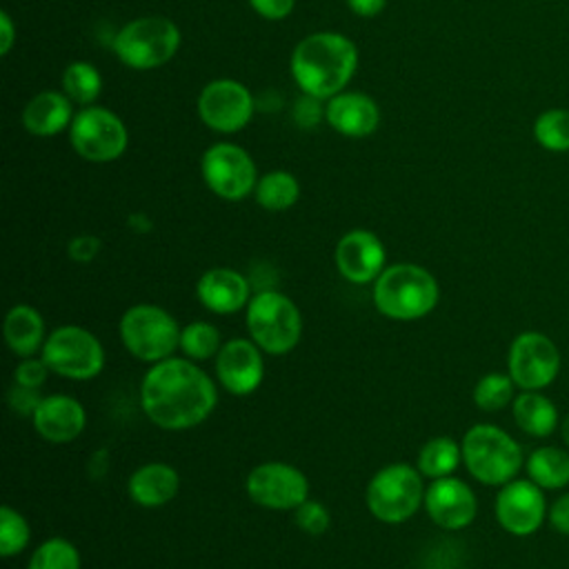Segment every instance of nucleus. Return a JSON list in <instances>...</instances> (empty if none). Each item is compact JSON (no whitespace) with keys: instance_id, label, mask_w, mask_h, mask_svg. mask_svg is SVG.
<instances>
[{"instance_id":"f257e3e1","label":"nucleus","mask_w":569,"mask_h":569,"mask_svg":"<svg viewBox=\"0 0 569 569\" xmlns=\"http://www.w3.org/2000/svg\"><path fill=\"white\" fill-rule=\"evenodd\" d=\"M218 402L213 380L189 358L153 362L140 385L144 416L167 431H182L204 422Z\"/></svg>"},{"instance_id":"f03ea898","label":"nucleus","mask_w":569,"mask_h":569,"mask_svg":"<svg viewBox=\"0 0 569 569\" xmlns=\"http://www.w3.org/2000/svg\"><path fill=\"white\" fill-rule=\"evenodd\" d=\"M358 67L356 44L338 31H316L291 53V73L305 96L329 100L340 93Z\"/></svg>"},{"instance_id":"7ed1b4c3","label":"nucleus","mask_w":569,"mask_h":569,"mask_svg":"<svg viewBox=\"0 0 569 569\" xmlns=\"http://www.w3.org/2000/svg\"><path fill=\"white\" fill-rule=\"evenodd\" d=\"M440 289L431 271L411 262L385 267L373 282V305L391 320H420L438 305Z\"/></svg>"},{"instance_id":"20e7f679","label":"nucleus","mask_w":569,"mask_h":569,"mask_svg":"<svg viewBox=\"0 0 569 569\" xmlns=\"http://www.w3.org/2000/svg\"><path fill=\"white\" fill-rule=\"evenodd\" d=\"M462 465L480 485L502 487L525 467L520 442L498 425L478 422L462 436Z\"/></svg>"},{"instance_id":"39448f33","label":"nucleus","mask_w":569,"mask_h":569,"mask_svg":"<svg viewBox=\"0 0 569 569\" xmlns=\"http://www.w3.org/2000/svg\"><path fill=\"white\" fill-rule=\"evenodd\" d=\"M249 338L269 356L293 351L302 338V316L291 298L264 289L247 305Z\"/></svg>"},{"instance_id":"423d86ee","label":"nucleus","mask_w":569,"mask_h":569,"mask_svg":"<svg viewBox=\"0 0 569 569\" xmlns=\"http://www.w3.org/2000/svg\"><path fill=\"white\" fill-rule=\"evenodd\" d=\"M418 467L393 462L373 473L367 485L365 500L369 513L387 525L409 520L425 505V482Z\"/></svg>"},{"instance_id":"0eeeda50","label":"nucleus","mask_w":569,"mask_h":569,"mask_svg":"<svg viewBox=\"0 0 569 569\" xmlns=\"http://www.w3.org/2000/svg\"><path fill=\"white\" fill-rule=\"evenodd\" d=\"M120 340L127 351L142 362H160L171 358V353L180 347V331L176 318L149 302H140L129 307L118 325Z\"/></svg>"},{"instance_id":"6e6552de","label":"nucleus","mask_w":569,"mask_h":569,"mask_svg":"<svg viewBox=\"0 0 569 569\" xmlns=\"http://www.w3.org/2000/svg\"><path fill=\"white\" fill-rule=\"evenodd\" d=\"M180 47V29L164 16H144L127 22L116 40L113 51L131 69H156L171 60Z\"/></svg>"},{"instance_id":"1a4fd4ad","label":"nucleus","mask_w":569,"mask_h":569,"mask_svg":"<svg viewBox=\"0 0 569 569\" xmlns=\"http://www.w3.org/2000/svg\"><path fill=\"white\" fill-rule=\"evenodd\" d=\"M47 367L69 380H91L104 367L100 340L84 327L62 325L53 329L40 351Z\"/></svg>"},{"instance_id":"9d476101","label":"nucleus","mask_w":569,"mask_h":569,"mask_svg":"<svg viewBox=\"0 0 569 569\" xmlns=\"http://www.w3.org/2000/svg\"><path fill=\"white\" fill-rule=\"evenodd\" d=\"M558 345L542 331H520L507 349V373L520 391H545L560 373Z\"/></svg>"},{"instance_id":"9b49d317","label":"nucleus","mask_w":569,"mask_h":569,"mask_svg":"<svg viewBox=\"0 0 569 569\" xmlns=\"http://www.w3.org/2000/svg\"><path fill=\"white\" fill-rule=\"evenodd\" d=\"M69 140L80 158L89 162H111L124 153L129 133L113 111L84 107L69 124Z\"/></svg>"},{"instance_id":"f8f14e48","label":"nucleus","mask_w":569,"mask_h":569,"mask_svg":"<svg viewBox=\"0 0 569 569\" xmlns=\"http://www.w3.org/2000/svg\"><path fill=\"white\" fill-rule=\"evenodd\" d=\"M247 496L271 511H293L309 498L307 476L280 460H269L256 465L244 480Z\"/></svg>"},{"instance_id":"ddd939ff","label":"nucleus","mask_w":569,"mask_h":569,"mask_svg":"<svg viewBox=\"0 0 569 569\" xmlns=\"http://www.w3.org/2000/svg\"><path fill=\"white\" fill-rule=\"evenodd\" d=\"M200 169L207 187L222 200L231 202L247 198L258 182L251 156L231 142H218L209 147L202 156Z\"/></svg>"},{"instance_id":"4468645a","label":"nucleus","mask_w":569,"mask_h":569,"mask_svg":"<svg viewBox=\"0 0 569 569\" xmlns=\"http://www.w3.org/2000/svg\"><path fill=\"white\" fill-rule=\"evenodd\" d=\"M493 513L498 525L518 538L536 533L549 513L545 489H540L529 478H513L498 487L493 500Z\"/></svg>"},{"instance_id":"2eb2a0df","label":"nucleus","mask_w":569,"mask_h":569,"mask_svg":"<svg viewBox=\"0 0 569 569\" xmlns=\"http://www.w3.org/2000/svg\"><path fill=\"white\" fill-rule=\"evenodd\" d=\"M198 113L209 129L236 133L249 124L253 116V98L242 82L220 78L202 87L198 96Z\"/></svg>"},{"instance_id":"dca6fc26","label":"nucleus","mask_w":569,"mask_h":569,"mask_svg":"<svg viewBox=\"0 0 569 569\" xmlns=\"http://www.w3.org/2000/svg\"><path fill=\"white\" fill-rule=\"evenodd\" d=\"M262 349L251 338H231L222 342L216 356V378L233 396L253 393L264 380Z\"/></svg>"},{"instance_id":"f3484780","label":"nucleus","mask_w":569,"mask_h":569,"mask_svg":"<svg viewBox=\"0 0 569 569\" xmlns=\"http://www.w3.org/2000/svg\"><path fill=\"white\" fill-rule=\"evenodd\" d=\"M422 507L427 509L429 518L447 531H460L478 516V498L473 489L456 476L431 480L425 491Z\"/></svg>"},{"instance_id":"a211bd4d","label":"nucleus","mask_w":569,"mask_h":569,"mask_svg":"<svg viewBox=\"0 0 569 569\" xmlns=\"http://www.w3.org/2000/svg\"><path fill=\"white\" fill-rule=\"evenodd\" d=\"M333 260L345 280L353 284L376 282L385 269V247L373 231L351 229L338 240Z\"/></svg>"},{"instance_id":"6ab92c4d","label":"nucleus","mask_w":569,"mask_h":569,"mask_svg":"<svg viewBox=\"0 0 569 569\" xmlns=\"http://www.w3.org/2000/svg\"><path fill=\"white\" fill-rule=\"evenodd\" d=\"M31 422L42 440L62 445L76 440L84 431L87 413L73 396L51 393L42 396L40 405L31 416Z\"/></svg>"},{"instance_id":"aec40b11","label":"nucleus","mask_w":569,"mask_h":569,"mask_svg":"<svg viewBox=\"0 0 569 569\" xmlns=\"http://www.w3.org/2000/svg\"><path fill=\"white\" fill-rule=\"evenodd\" d=\"M196 296L204 309L218 316L247 309L251 300L247 278L240 271L227 267L207 269L196 282Z\"/></svg>"},{"instance_id":"412c9836","label":"nucleus","mask_w":569,"mask_h":569,"mask_svg":"<svg viewBox=\"0 0 569 569\" xmlns=\"http://www.w3.org/2000/svg\"><path fill=\"white\" fill-rule=\"evenodd\" d=\"M325 118L331 129L349 138H365L378 129L380 109L378 104L358 91H340L329 98Z\"/></svg>"},{"instance_id":"4be33fe9","label":"nucleus","mask_w":569,"mask_h":569,"mask_svg":"<svg viewBox=\"0 0 569 569\" xmlns=\"http://www.w3.org/2000/svg\"><path fill=\"white\" fill-rule=\"evenodd\" d=\"M180 476L167 462H147L138 467L127 482L129 498L147 509L162 507L178 496Z\"/></svg>"},{"instance_id":"5701e85b","label":"nucleus","mask_w":569,"mask_h":569,"mask_svg":"<svg viewBox=\"0 0 569 569\" xmlns=\"http://www.w3.org/2000/svg\"><path fill=\"white\" fill-rule=\"evenodd\" d=\"M516 427L529 438H549L560 429L558 407L542 391H520L511 402Z\"/></svg>"},{"instance_id":"b1692460","label":"nucleus","mask_w":569,"mask_h":569,"mask_svg":"<svg viewBox=\"0 0 569 569\" xmlns=\"http://www.w3.org/2000/svg\"><path fill=\"white\" fill-rule=\"evenodd\" d=\"M71 98L60 91L36 93L22 111V124L33 136L60 133L71 124Z\"/></svg>"},{"instance_id":"393cba45","label":"nucleus","mask_w":569,"mask_h":569,"mask_svg":"<svg viewBox=\"0 0 569 569\" xmlns=\"http://www.w3.org/2000/svg\"><path fill=\"white\" fill-rule=\"evenodd\" d=\"M4 340L7 347L20 356L31 358L42 351L44 345V320L31 305H16L4 316Z\"/></svg>"},{"instance_id":"a878e982","label":"nucleus","mask_w":569,"mask_h":569,"mask_svg":"<svg viewBox=\"0 0 569 569\" xmlns=\"http://www.w3.org/2000/svg\"><path fill=\"white\" fill-rule=\"evenodd\" d=\"M525 471L531 482L545 491H560L569 487V449L558 445L536 447L525 458Z\"/></svg>"},{"instance_id":"bb28decb","label":"nucleus","mask_w":569,"mask_h":569,"mask_svg":"<svg viewBox=\"0 0 569 569\" xmlns=\"http://www.w3.org/2000/svg\"><path fill=\"white\" fill-rule=\"evenodd\" d=\"M462 462V447L449 436H436L427 440L418 451V471L425 478L438 480L445 476H453V471Z\"/></svg>"},{"instance_id":"cd10ccee","label":"nucleus","mask_w":569,"mask_h":569,"mask_svg":"<svg viewBox=\"0 0 569 569\" xmlns=\"http://www.w3.org/2000/svg\"><path fill=\"white\" fill-rule=\"evenodd\" d=\"M256 200L267 211H284L293 207L300 198V184L289 171H269L256 182Z\"/></svg>"},{"instance_id":"c85d7f7f","label":"nucleus","mask_w":569,"mask_h":569,"mask_svg":"<svg viewBox=\"0 0 569 569\" xmlns=\"http://www.w3.org/2000/svg\"><path fill=\"white\" fill-rule=\"evenodd\" d=\"M516 389L518 387L509 373L489 371L482 378H478V382L473 385L471 398L480 411L493 413V411H502L505 407H511L516 398Z\"/></svg>"},{"instance_id":"c756f323","label":"nucleus","mask_w":569,"mask_h":569,"mask_svg":"<svg viewBox=\"0 0 569 569\" xmlns=\"http://www.w3.org/2000/svg\"><path fill=\"white\" fill-rule=\"evenodd\" d=\"M220 347H222L220 333L207 320H193L184 325L180 331V351L193 362L216 358Z\"/></svg>"},{"instance_id":"7c9ffc66","label":"nucleus","mask_w":569,"mask_h":569,"mask_svg":"<svg viewBox=\"0 0 569 569\" xmlns=\"http://www.w3.org/2000/svg\"><path fill=\"white\" fill-rule=\"evenodd\" d=\"M62 89L71 98V102L89 107L100 96L102 78L93 64L78 60L64 69Z\"/></svg>"},{"instance_id":"2f4dec72","label":"nucleus","mask_w":569,"mask_h":569,"mask_svg":"<svg viewBox=\"0 0 569 569\" xmlns=\"http://www.w3.org/2000/svg\"><path fill=\"white\" fill-rule=\"evenodd\" d=\"M27 569H80V553L67 538H47L31 553Z\"/></svg>"},{"instance_id":"473e14b6","label":"nucleus","mask_w":569,"mask_h":569,"mask_svg":"<svg viewBox=\"0 0 569 569\" xmlns=\"http://www.w3.org/2000/svg\"><path fill=\"white\" fill-rule=\"evenodd\" d=\"M533 136L549 151H569V111L547 109L533 122Z\"/></svg>"},{"instance_id":"72a5a7b5","label":"nucleus","mask_w":569,"mask_h":569,"mask_svg":"<svg viewBox=\"0 0 569 569\" xmlns=\"http://www.w3.org/2000/svg\"><path fill=\"white\" fill-rule=\"evenodd\" d=\"M31 540L29 522L20 511L4 505L0 507V553L4 558L18 556Z\"/></svg>"},{"instance_id":"f704fd0d","label":"nucleus","mask_w":569,"mask_h":569,"mask_svg":"<svg viewBox=\"0 0 569 569\" xmlns=\"http://www.w3.org/2000/svg\"><path fill=\"white\" fill-rule=\"evenodd\" d=\"M293 520H296V525L305 533L320 536V533H325L329 529L331 513H329V509L322 502L307 498L298 509H293Z\"/></svg>"},{"instance_id":"c9c22d12","label":"nucleus","mask_w":569,"mask_h":569,"mask_svg":"<svg viewBox=\"0 0 569 569\" xmlns=\"http://www.w3.org/2000/svg\"><path fill=\"white\" fill-rule=\"evenodd\" d=\"M51 369L47 367V362L42 358H22V362L13 369V382L22 385V387H31V389H40L44 385V380L49 378Z\"/></svg>"},{"instance_id":"e433bc0d","label":"nucleus","mask_w":569,"mask_h":569,"mask_svg":"<svg viewBox=\"0 0 569 569\" xmlns=\"http://www.w3.org/2000/svg\"><path fill=\"white\" fill-rule=\"evenodd\" d=\"M7 400H9V407H11L16 413H20V416H29V418H31V416H33V411H36V407L40 405L42 396L38 393V389L22 387V385L13 382V387L9 389Z\"/></svg>"},{"instance_id":"4c0bfd02","label":"nucleus","mask_w":569,"mask_h":569,"mask_svg":"<svg viewBox=\"0 0 569 569\" xmlns=\"http://www.w3.org/2000/svg\"><path fill=\"white\" fill-rule=\"evenodd\" d=\"M67 251H69V258L76 262H91L100 251V240L96 236L82 233V236L71 238Z\"/></svg>"},{"instance_id":"58836bf2","label":"nucleus","mask_w":569,"mask_h":569,"mask_svg":"<svg viewBox=\"0 0 569 569\" xmlns=\"http://www.w3.org/2000/svg\"><path fill=\"white\" fill-rule=\"evenodd\" d=\"M547 522L553 531L569 536V491H562L551 505L547 513Z\"/></svg>"},{"instance_id":"ea45409f","label":"nucleus","mask_w":569,"mask_h":569,"mask_svg":"<svg viewBox=\"0 0 569 569\" xmlns=\"http://www.w3.org/2000/svg\"><path fill=\"white\" fill-rule=\"evenodd\" d=\"M249 4L267 20H282L293 11L296 0H249Z\"/></svg>"},{"instance_id":"a19ab883","label":"nucleus","mask_w":569,"mask_h":569,"mask_svg":"<svg viewBox=\"0 0 569 569\" xmlns=\"http://www.w3.org/2000/svg\"><path fill=\"white\" fill-rule=\"evenodd\" d=\"M347 4L353 13H358L362 18H373L385 9L387 0H347Z\"/></svg>"},{"instance_id":"79ce46f5","label":"nucleus","mask_w":569,"mask_h":569,"mask_svg":"<svg viewBox=\"0 0 569 569\" xmlns=\"http://www.w3.org/2000/svg\"><path fill=\"white\" fill-rule=\"evenodd\" d=\"M13 40H16V27L11 22V16L7 11H2L0 13V53L2 56L9 53Z\"/></svg>"},{"instance_id":"37998d69","label":"nucleus","mask_w":569,"mask_h":569,"mask_svg":"<svg viewBox=\"0 0 569 569\" xmlns=\"http://www.w3.org/2000/svg\"><path fill=\"white\" fill-rule=\"evenodd\" d=\"M560 436H562V442H565V447L569 449V413L560 420Z\"/></svg>"}]
</instances>
